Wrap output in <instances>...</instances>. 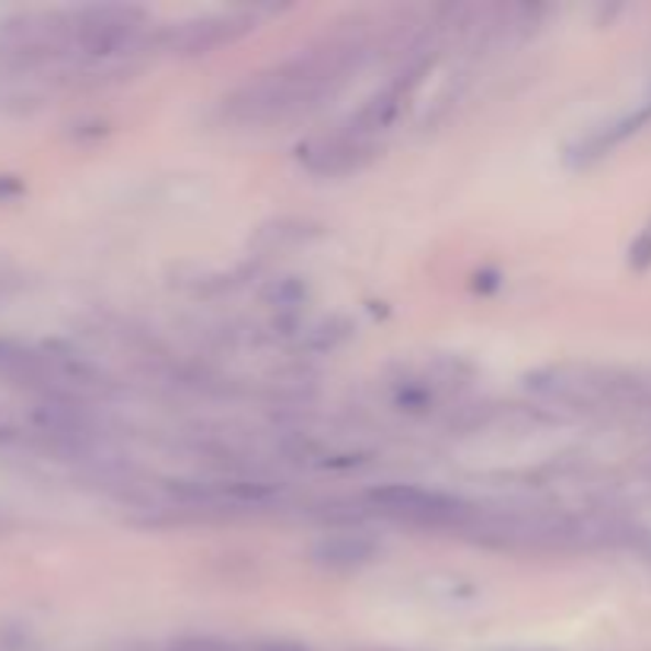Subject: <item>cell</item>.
<instances>
[{"instance_id":"obj_2","label":"cell","mask_w":651,"mask_h":651,"mask_svg":"<svg viewBox=\"0 0 651 651\" xmlns=\"http://www.w3.org/2000/svg\"><path fill=\"white\" fill-rule=\"evenodd\" d=\"M251 26L248 16L238 13H220V16H201L194 23H184L181 30L172 32V48L178 55H204L210 48L236 38Z\"/></svg>"},{"instance_id":"obj_6","label":"cell","mask_w":651,"mask_h":651,"mask_svg":"<svg viewBox=\"0 0 651 651\" xmlns=\"http://www.w3.org/2000/svg\"><path fill=\"white\" fill-rule=\"evenodd\" d=\"M629 265L636 267V270H646L651 265V223L642 229V236L632 242V248H629Z\"/></svg>"},{"instance_id":"obj_4","label":"cell","mask_w":651,"mask_h":651,"mask_svg":"<svg viewBox=\"0 0 651 651\" xmlns=\"http://www.w3.org/2000/svg\"><path fill=\"white\" fill-rule=\"evenodd\" d=\"M312 557L325 569H359L375 557V543L362 534H334L312 550Z\"/></svg>"},{"instance_id":"obj_3","label":"cell","mask_w":651,"mask_h":651,"mask_svg":"<svg viewBox=\"0 0 651 651\" xmlns=\"http://www.w3.org/2000/svg\"><path fill=\"white\" fill-rule=\"evenodd\" d=\"M369 156H372V147L359 144L353 137H340V141H327L322 147L308 149L305 166L315 176H347V172H356Z\"/></svg>"},{"instance_id":"obj_5","label":"cell","mask_w":651,"mask_h":651,"mask_svg":"<svg viewBox=\"0 0 651 651\" xmlns=\"http://www.w3.org/2000/svg\"><path fill=\"white\" fill-rule=\"evenodd\" d=\"M169 651H242L226 639H216V636H188V639H178L172 642Z\"/></svg>"},{"instance_id":"obj_1","label":"cell","mask_w":651,"mask_h":651,"mask_svg":"<svg viewBox=\"0 0 651 651\" xmlns=\"http://www.w3.org/2000/svg\"><path fill=\"white\" fill-rule=\"evenodd\" d=\"M369 500L382 505L391 515H397V518H411V521H423V525H439V521H451V518L461 515L458 500L419 490V486H407V483L379 486V490L369 493Z\"/></svg>"},{"instance_id":"obj_7","label":"cell","mask_w":651,"mask_h":651,"mask_svg":"<svg viewBox=\"0 0 651 651\" xmlns=\"http://www.w3.org/2000/svg\"><path fill=\"white\" fill-rule=\"evenodd\" d=\"M251 651H305L296 642H261V646H255Z\"/></svg>"}]
</instances>
